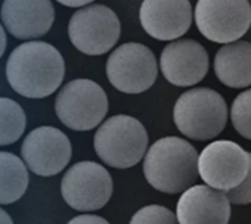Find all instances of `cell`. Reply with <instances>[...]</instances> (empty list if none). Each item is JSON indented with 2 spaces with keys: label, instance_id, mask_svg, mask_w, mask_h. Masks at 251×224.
<instances>
[{
  "label": "cell",
  "instance_id": "1",
  "mask_svg": "<svg viewBox=\"0 0 251 224\" xmlns=\"http://www.w3.org/2000/svg\"><path fill=\"white\" fill-rule=\"evenodd\" d=\"M65 64L56 47L45 42H25L8 58L6 77L21 96L42 99L55 93L64 80Z\"/></svg>",
  "mask_w": 251,
  "mask_h": 224
},
{
  "label": "cell",
  "instance_id": "2",
  "mask_svg": "<svg viewBox=\"0 0 251 224\" xmlns=\"http://www.w3.org/2000/svg\"><path fill=\"white\" fill-rule=\"evenodd\" d=\"M144 174L155 190L169 195L180 193L198 177L197 149L185 139L163 137L148 149Z\"/></svg>",
  "mask_w": 251,
  "mask_h": 224
},
{
  "label": "cell",
  "instance_id": "3",
  "mask_svg": "<svg viewBox=\"0 0 251 224\" xmlns=\"http://www.w3.org/2000/svg\"><path fill=\"white\" fill-rule=\"evenodd\" d=\"M177 130L194 140L219 136L227 123V106L220 93L208 87L191 89L179 96L173 109Z\"/></svg>",
  "mask_w": 251,
  "mask_h": 224
},
{
  "label": "cell",
  "instance_id": "4",
  "mask_svg": "<svg viewBox=\"0 0 251 224\" xmlns=\"http://www.w3.org/2000/svg\"><path fill=\"white\" fill-rule=\"evenodd\" d=\"M93 146L98 157L112 168H130L144 158L148 133L144 124L130 115H114L96 130Z\"/></svg>",
  "mask_w": 251,
  "mask_h": 224
},
{
  "label": "cell",
  "instance_id": "5",
  "mask_svg": "<svg viewBox=\"0 0 251 224\" xmlns=\"http://www.w3.org/2000/svg\"><path fill=\"white\" fill-rule=\"evenodd\" d=\"M103 89L86 78L67 83L56 96L55 112L64 126L75 132H87L102 123L108 112Z\"/></svg>",
  "mask_w": 251,
  "mask_h": 224
},
{
  "label": "cell",
  "instance_id": "6",
  "mask_svg": "<svg viewBox=\"0 0 251 224\" xmlns=\"http://www.w3.org/2000/svg\"><path fill=\"white\" fill-rule=\"evenodd\" d=\"M109 83L120 91L138 94L155 83L158 64L150 47L141 43H126L117 47L106 61Z\"/></svg>",
  "mask_w": 251,
  "mask_h": 224
},
{
  "label": "cell",
  "instance_id": "7",
  "mask_svg": "<svg viewBox=\"0 0 251 224\" xmlns=\"http://www.w3.org/2000/svg\"><path fill=\"white\" fill-rule=\"evenodd\" d=\"M195 22L210 42L233 43L251 25V5L248 0H198Z\"/></svg>",
  "mask_w": 251,
  "mask_h": 224
},
{
  "label": "cell",
  "instance_id": "8",
  "mask_svg": "<svg viewBox=\"0 0 251 224\" xmlns=\"http://www.w3.org/2000/svg\"><path fill=\"white\" fill-rule=\"evenodd\" d=\"M121 34L120 20L105 5L78 9L68 22V36L77 50L99 56L109 52Z\"/></svg>",
  "mask_w": 251,
  "mask_h": 224
},
{
  "label": "cell",
  "instance_id": "9",
  "mask_svg": "<svg viewBox=\"0 0 251 224\" xmlns=\"http://www.w3.org/2000/svg\"><path fill=\"white\" fill-rule=\"evenodd\" d=\"M61 193L73 209L96 211L111 199L112 179L106 168L98 162H77L64 174Z\"/></svg>",
  "mask_w": 251,
  "mask_h": 224
},
{
  "label": "cell",
  "instance_id": "10",
  "mask_svg": "<svg viewBox=\"0 0 251 224\" xmlns=\"http://www.w3.org/2000/svg\"><path fill=\"white\" fill-rule=\"evenodd\" d=\"M248 167V152L230 140H216L198 155V176L207 186L222 192L239 186Z\"/></svg>",
  "mask_w": 251,
  "mask_h": 224
},
{
  "label": "cell",
  "instance_id": "11",
  "mask_svg": "<svg viewBox=\"0 0 251 224\" xmlns=\"http://www.w3.org/2000/svg\"><path fill=\"white\" fill-rule=\"evenodd\" d=\"M21 155L30 171L42 177L59 174L71 159L70 139L55 127L34 129L21 146Z\"/></svg>",
  "mask_w": 251,
  "mask_h": 224
},
{
  "label": "cell",
  "instance_id": "12",
  "mask_svg": "<svg viewBox=\"0 0 251 224\" xmlns=\"http://www.w3.org/2000/svg\"><path fill=\"white\" fill-rule=\"evenodd\" d=\"M210 59L202 45L195 40L172 42L163 49L160 68L166 80L179 87H189L204 80Z\"/></svg>",
  "mask_w": 251,
  "mask_h": 224
},
{
  "label": "cell",
  "instance_id": "13",
  "mask_svg": "<svg viewBox=\"0 0 251 224\" xmlns=\"http://www.w3.org/2000/svg\"><path fill=\"white\" fill-rule=\"evenodd\" d=\"M139 20L151 37L172 42L191 28L192 6L189 0H144Z\"/></svg>",
  "mask_w": 251,
  "mask_h": 224
},
{
  "label": "cell",
  "instance_id": "14",
  "mask_svg": "<svg viewBox=\"0 0 251 224\" xmlns=\"http://www.w3.org/2000/svg\"><path fill=\"white\" fill-rule=\"evenodd\" d=\"M230 202L226 192L207 184L191 186L177 201L176 218L179 224H227Z\"/></svg>",
  "mask_w": 251,
  "mask_h": 224
},
{
  "label": "cell",
  "instance_id": "15",
  "mask_svg": "<svg viewBox=\"0 0 251 224\" xmlns=\"http://www.w3.org/2000/svg\"><path fill=\"white\" fill-rule=\"evenodd\" d=\"M0 15L5 28L23 40L45 36L55 21L50 0H5Z\"/></svg>",
  "mask_w": 251,
  "mask_h": 224
},
{
  "label": "cell",
  "instance_id": "16",
  "mask_svg": "<svg viewBox=\"0 0 251 224\" xmlns=\"http://www.w3.org/2000/svg\"><path fill=\"white\" fill-rule=\"evenodd\" d=\"M214 72L227 87L251 86V43L233 42L220 47L214 58Z\"/></svg>",
  "mask_w": 251,
  "mask_h": 224
},
{
  "label": "cell",
  "instance_id": "17",
  "mask_svg": "<svg viewBox=\"0 0 251 224\" xmlns=\"http://www.w3.org/2000/svg\"><path fill=\"white\" fill-rule=\"evenodd\" d=\"M28 187V171L23 159L11 152H0V205L17 202Z\"/></svg>",
  "mask_w": 251,
  "mask_h": 224
},
{
  "label": "cell",
  "instance_id": "18",
  "mask_svg": "<svg viewBox=\"0 0 251 224\" xmlns=\"http://www.w3.org/2000/svg\"><path fill=\"white\" fill-rule=\"evenodd\" d=\"M27 117L20 103L0 97V146L15 143L25 132Z\"/></svg>",
  "mask_w": 251,
  "mask_h": 224
},
{
  "label": "cell",
  "instance_id": "19",
  "mask_svg": "<svg viewBox=\"0 0 251 224\" xmlns=\"http://www.w3.org/2000/svg\"><path fill=\"white\" fill-rule=\"evenodd\" d=\"M230 120L235 130L251 140V89L239 93L230 108Z\"/></svg>",
  "mask_w": 251,
  "mask_h": 224
},
{
  "label": "cell",
  "instance_id": "20",
  "mask_svg": "<svg viewBox=\"0 0 251 224\" xmlns=\"http://www.w3.org/2000/svg\"><path fill=\"white\" fill-rule=\"evenodd\" d=\"M129 224H179L176 215L163 205H147L141 208Z\"/></svg>",
  "mask_w": 251,
  "mask_h": 224
},
{
  "label": "cell",
  "instance_id": "21",
  "mask_svg": "<svg viewBox=\"0 0 251 224\" xmlns=\"http://www.w3.org/2000/svg\"><path fill=\"white\" fill-rule=\"evenodd\" d=\"M248 162H250V167H248V173H247V177L244 179V181L239 186L226 192L229 202L233 205L251 203V154L250 152H248Z\"/></svg>",
  "mask_w": 251,
  "mask_h": 224
},
{
  "label": "cell",
  "instance_id": "22",
  "mask_svg": "<svg viewBox=\"0 0 251 224\" xmlns=\"http://www.w3.org/2000/svg\"><path fill=\"white\" fill-rule=\"evenodd\" d=\"M67 224H109L105 218L99 217V215H92V214H84V215H78L74 217L73 220H70Z\"/></svg>",
  "mask_w": 251,
  "mask_h": 224
},
{
  "label": "cell",
  "instance_id": "23",
  "mask_svg": "<svg viewBox=\"0 0 251 224\" xmlns=\"http://www.w3.org/2000/svg\"><path fill=\"white\" fill-rule=\"evenodd\" d=\"M61 5L67 6V8H80V6H86L89 3H92L93 0H56Z\"/></svg>",
  "mask_w": 251,
  "mask_h": 224
},
{
  "label": "cell",
  "instance_id": "24",
  "mask_svg": "<svg viewBox=\"0 0 251 224\" xmlns=\"http://www.w3.org/2000/svg\"><path fill=\"white\" fill-rule=\"evenodd\" d=\"M6 43H8L6 33H5L3 27L0 25V58L3 56V53H5V50H6Z\"/></svg>",
  "mask_w": 251,
  "mask_h": 224
},
{
  "label": "cell",
  "instance_id": "25",
  "mask_svg": "<svg viewBox=\"0 0 251 224\" xmlns=\"http://www.w3.org/2000/svg\"><path fill=\"white\" fill-rule=\"evenodd\" d=\"M0 224H14V221L9 217V214L5 209H2V208H0Z\"/></svg>",
  "mask_w": 251,
  "mask_h": 224
}]
</instances>
